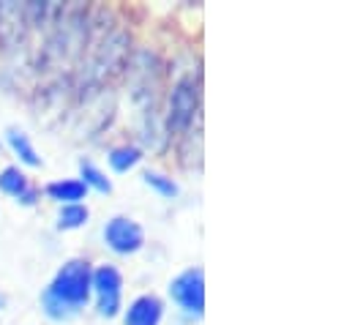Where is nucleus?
Returning a JSON list of instances; mask_svg holds the SVG:
<instances>
[{"label": "nucleus", "mask_w": 352, "mask_h": 325, "mask_svg": "<svg viewBox=\"0 0 352 325\" xmlns=\"http://www.w3.org/2000/svg\"><path fill=\"white\" fill-rule=\"evenodd\" d=\"M93 268L88 260H69L66 265H60V271L55 273V279L50 282V287L41 295V306L44 315L52 320H72L80 315L82 306H88L93 287Z\"/></svg>", "instance_id": "obj_1"}, {"label": "nucleus", "mask_w": 352, "mask_h": 325, "mask_svg": "<svg viewBox=\"0 0 352 325\" xmlns=\"http://www.w3.org/2000/svg\"><path fill=\"white\" fill-rule=\"evenodd\" d=\"M93 295H96V306L101 317H118L120 315V304H123V273L115 265H98L93 271L90 279Z\"/></svg>", "instance_id": "obj_2"}, {"label": "nucleus", "mask_w": 352, "mask_h": 325, "mask_svg": "<svg viewBox=\"0 0 352 325\" xmlns=\"http://www.w3.org/2000/svg\"><path fill=\"white\" fill-rule=\"evenodd\" d=\"M170 295L186 315L202 317L205 315V271L188 268V271L177 273L170 282Z\"/></svg>", "instance_id": "obj_3"}, {"label": "nucleus", "mask_w": 352, "mask_h": 325, "mask_svg": "<svg viewBox=\"0 0 352 325\" xmlns=\"http://www.w3.org/2000/svg\"><path fill=\"white\" fill-rule=\"evenodd\" d=\"M104 244L115 254H137L145 246V230L129 216H115L104 224Z\"/></svg>", "instance_id": "obj_4"}, {"label": "nucleus", "mask_w": 352, "mask_h": 325, "mask_svg": "<svg viewBox=\"0 0 352 325\" xmlns=\"http://www.w3.org/2000/svg\"><path fill=\"white\" fill-rule=\"evenodd\" d=\"M194 109H197V87H194V82H177V87L173 90V101H170V126L175 132L188 129L191 120H194Z\"/></svg>", "instance_id": "obj_5"}, {"label": "nucleus", "mask_w": 352, "mask_h": 325, "mask_svg": "<svg viewBox=\"0 0 352 325\" xmlns=\"http://www.w3.org/2000/svg\"><path fill=\"white\" fill-rule=\"evenodd\" d=\"M164 317V301L159 295H140L129 304L123 325H159Z\"/></svg>", "instance_id": "obj_6"}, {"label": "nucleus", "mask_w": 352, "mask_h": 325, "mask_svg": "<svg viewBox=\"0 0 352 325\" xmlns=\"http://www.w3.org/2000/svg\"><path fill=\"white\" fill-rule=\"evenodd\" d=\"M0 191L8 197H16L22 205H33L38 200V191L30 186L28 175L19 167H6L0 172Z\"/></svg>", "instance_id": "obj_7"}, {"label": "nucleus", "mask_w": 352, "mask_h": 325, "mask_svg": "<svg viewBox=\"0 0 352 325\" xmlns=\"http://www.w3.org/2000/svg\"><path fill=\"white\" fill-rule=\"evenodd\" d=\"M47 194L60 205H77L88 197V186L80 178H63V180H52L47 186Z\"/></svg>", "instance_id": "obj_8"}, {"label": "nucleus", "mask_w": 352, "mask_h": 325, "mask_svg": "<svg viewBox=\"0 0 352 325\" xmlns=\"http://www.w3.org/2000/svg\"><path fill=\"white\" fill-rule=\"evenodd\" d=\"M6 143L11 145V151L19 156L22 164H28V167H41V156L36 154L30 137H28L22 129H8V132H6Z\"/></svg>", "instance_id": "obj_9"}, {"label": "nucleus", "mask_w": 352, "mask_h": 325, "mask_svg": "<svg viewBox=\"0 0 352 325\" xmlns=\"http://www.w3.org/2000/svg\"><path fill=\"white\" fill-rule=\"evenodd\" d=\"M107 159H109V167L115 172H129L142 162V151L137 145H120V148H112Z\"/></svg>", "instance_id": "obj_10"}, {"label": "nucleus", "mask_w": 352, "mask_h": 325, "mask_svg": "<svg viewBox=\"0 0 352 325\" xmlns=\"http://www.w3.org/2000/svg\"><path fill=\"white\" fill-rule=\"evenodd\" d=\"M88 219H90V211H88V205H82V202H77V205H63V208L58 211V227H60V230H77V227L88 224Z\"/></svg>", "instance_id": "obj_11"}, {"label": "nucleus", "mask_w": 352, "mask_h": 325, "mask_svg": "<svg viewBox=\"0 0 352 325\" xmlns=\"http://www.w3.org/2000/svg\"><path fill=\"white\" fill-rule=\"evenodd\" d=\"M80 180H82L88 189H96L98 194H109V191H112V180H109L93 162L80 164Z\"/></svg>", "instance_id": "obj_12"}, {"label": "nucleus", "mask_w": 352, "mask_h": 325, "mask_svg": "<svg viewBox=\"0 0 352 325\" xmlns=\"http://www.w3.org/2000/svg\"><path fill=\"white\" fill-rule=\"evenodd\" d=\"M142 180H145V183H148L153 191H159L162 197H170V200H173V197H177V191H180V189H177V183L170 178V175L156 172V169H148V172L142 175Z\"/></svg>", "instance_id": "obj_13"}]
</instances>
